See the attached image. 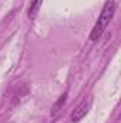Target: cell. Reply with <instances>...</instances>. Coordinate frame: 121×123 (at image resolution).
Segmentation results:
<instances>
[{
  "label": "cell",
  "instance_id": "cell-1",
  "mask_svg": "<svg viewBox=\"0 0 121 123\" xmlns=\"http://www.w3.org/2000/svg\"><path fill=\"white\" fill-rule=\"evenodd\" d=\"M116 10H117V3L114 0H110V1H107L104 4V7L101 10V14L98 16V20L95 22V25H94V27H93V30L90 33V40L97 42L101 37V34L107 29V26L110 25Z\"/></svg>",
  "mask_w": 121,
  "mask_h": 123
},
{
  "label": "cell",
  "instance_id": "cell-2",
  "mask_svg": "<svg viewBox=\"0 0 121 123\" xmlns=\"http://www.w3.org/2000/svg\"><path fill=\"white\" fill-rule=\"evenodd\" d=\"M91 103H93V96H87V97H84V99L78 103V106L71 112V116H70L71 122L73 123L80 122V120L88 113V110H90V107H91Z\"/></svg>",
  "mask_w": 121,
  "mask_h": 123
},
{
  "label": "cell",
  "instance_id": "cell-3",
  "mask_svg": "<svg viewBox=\"0 0 121 123\" xmlns=\"http://www.w3.org/2000/svg\"><path fill=\"white\" fill-rule=\"evenodd\" d=\"M66 102H67V93H63L60 97L56 100V103L53 105V109H51V116H53V117H56V116L60 113V110L64 107Z\"/></svg>",
  "mask_w": 121,
  "mask_h": 123
},
{
  "label": "cell",
  "instance_id": "cell-4",
  "mask_svg": "<svg viewBox=\"0 0 121 123\" xmlns=\"http://www.w3.org/2000/svg\"><path fill=\"white\" fill-rule=\"evenodd\" d=\"M40 4H41V0H30V3H29V10H27V14H29L30 19H33V17L37 14Z\"/></svg>",
  "mask_w": 121,
  "mask_h": 123
}]
</instances>
